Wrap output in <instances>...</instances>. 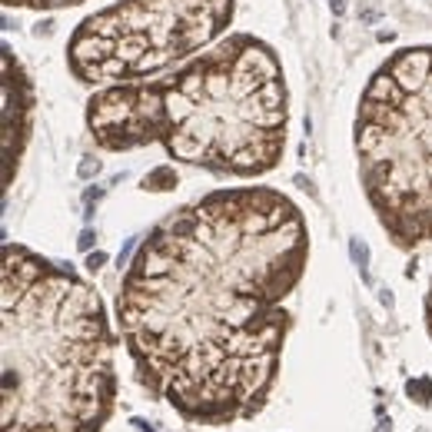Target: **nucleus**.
<instances>
[{"instance_id":"nucleus-3","label":"nucleus","mask_w":432,"mask_h":432,"mask_svg":"<svg viewBox=\"0 0 432 432\" xmlns=\"http://www.w3.org/2000/svg\"><path fill=\"white\" fill-rule=\"evenodd\" d=\"M156 143L220 176H263L286 147L289 100L273 47L236 34L156 80Z\"/></svg>"},{"instance_id":"nucleus-5","label":"nucleus","mask_w":432,"mask_h":432,"mask_svg":"<svg viewBox=\"0 0 432 432\" xmlns=\"http://www.w3.org/2000/svg\"><path fill=\"white\" fill-rule=\"evenodd\" d=\"M236 0H120L74 30L67 63L83 83H127L180 63L233 20Z\"/></svg>"},{"instance_id":"nucleus-16","label":"nucleus","mask_w":432,"mask_h":432,"mask_svg":"<svg viewBox=\"0 0 432 432\" xmlns=\"http://www.w3.org/2000/svg\"><path fill=\"white\" fill-rule=\"evenodd\" d=\"M426 329L432 336V286H429V296H426Z\"/></svg>"},{"instance_id":"nucleus-15","label":"nucleus","mask_w":432,"mask_h":432,"mask_svg":"<svg viewBox=\"0 0 432 432\" xmlns=\"http://www.w3.org/2000/svg\"><path fill=\"white\" fill-rule=\"evenodd\" d=\"M94 229H83V233H80V240H76V246H80V249H94Z\"/></svg>"},{"instance_id":"nucleus-17","label":"nucleus","mask_w":432,"mask_h":432,"mask_svg":"<svg viewBox=\"0 0 432 432\" xmlns=\"http://www.w3.org/2000/svg\"><path fill=\"white\" fill-rule=\"evenodd\" d=\"M329 7H333V14H342L346 10V0H329Z\"/></svg>"},{"instance_id":"nucleus-8","label":"nucleus","mask_w":432,"mask_h":432,"mask_svg":"<svg viewBox=\"0 0 432 432\" xmlns=\"http://www.w3.org/2000/svg\"><path fill=\"white\" fill-rule=\"evenodd\" d=\"M173 187H176V169L173 167H156L143 176V189H153V193H167Z\"/></svg>"},{"instance_id":"nucleus-2","label":"nucleus","mask_w":432,"mask_h":432,"mask_svg":"<svg viewBox=\"0 0 432 432\" xmlns=\"http://www.w3.org/2000/svg\"><path fill=\"white\" fill-rule=\"evenodd\" d=\"M0 280V432H100L116 399L103 300L14 243L3 246Z\"/></svg>"},{"instance_id":"nucleus-6","label":"nucleus","mask_w":432,"mask_h":432,"mask_svg":"<svg viewBox=\"0 0 432 432\" xmlns=\"http://www.w3.org/2000/svg\"><path fill=\"white\" fill-rule=\"evenodd\" d=\"M156 80H127L90 96L87 127L103 150H136L156 143Z\"/></svg>"},{"instance_id":"nucleus-9","label":"nucleus","mask_w":432,"mask_h":432,"mask_svg":"<svg viewBox=\"0 0 432 432\" xmlns=\"http://www.w3.org/2000/svg\"><path fill=\"white\" fill-rule=\"evenodd\" d=\"M7 7H30V10H56V7H74L83 0H3Z\"/></svg>"},{"instance_id":"nucleus-12","label":"nucleus","mask_w":432,"mask_h":432,"mask_svg":"<svg viewBox=\"0 0 432 432\" xmlns=\"http://www.w3.org/2000/svg\"><path fill=\"white\" fill-rule=\"evenodd\" d=\"M353 256H356V263H359V269H362V276H366V260H369V249L359 243V240H353Z\"/></svg>"},{"instance_id":"nucleus-14","label":"nucleus","mask_w":432,"mask_h":432,"mask_svg":"<svg viewBox=\"0 0 432 432\" xmlns=\"http://www.w3.org/2000/svg\"><path fill=\"white\" fill-rule=\"evenodd\" d=\"M133 249H136V236H133V240H127V243H123V249H120V256H116L120 269H123V266L130 263V253H133Z\"/></svg>"},{"instance_id":"nucleus-4","label":"nucleus","mask_w":432,"mask_h":432,"mask_svg":"<svg viewBox=\"0 0 432 432\" xmlns=\"http://www.w3.org/2000/svg\"><path fill=\"white\" fill-rule=\"evenodd\" d=\"M359 180L399 249L432 240V43L379 67L356 110Z\"/></svg>"},{"instance_id":"nucleus-1","label":"nucleus","mask_w":432,"mask_h":432,"mask_svg":"<svg viewBox=\"0 0 432 432\" xmlns=\"http://www.w3.org/2000/svg\"><path fill=\"white\" fill-rule=\"evenodd\" d=\"M306 256L302 213L269 187L220 189L163 220L116 296L140 382L189 422L256 415L280 373L286 300Z\"/></svg>"},{"instance_id":"nucleus-11","label":"nucleus","mask_w":432,"mask_h":432,"mask_svg":"<svg viewBox=\"0 0 432 432\" xmlns=\"http://www.w3.org/2000/svg\"><path fill=\"white\" fill-rule=\"evenodd\" d=\"M76 173H80V180H90V176H96V173H100V160H83V163L76 167Z\"/></svg>"},{"instance_id":"nucleus-13","label":"nucleus","mask_w":432,"mask_h":432,"mask_svg":"<svg viewBox=\"0 0 432 432\" xmlns=\"http://www.w3.org/2000/svg\"><path fill=\"white\" fill-rule=\"evenodd\" d=\"M107 260H110V256H107L103 249H96V253H90V256H87V269H90V273H96L100 266H107Z\"/></svg>"},{"instance_id":"nucleus-7","label":"nucleus","mask_w":432,"mask_h":432,"mask_svg":"<svg viewBox=\"0 0 432 432\" xmlns=\"http://www.w3.org/2000/svg\"><path fill=\"white\" fill-rule=\"evenodd\" d=\"M0 67H3V183H14L17 163L23 156L27 136H30V116H34V90L30 80L23 74L20 60L14 56V50L3 43L0 50Z\"/></svg>"},{"instance_id":"nucleus-10","label":"nucleus","mask_w":432,"mask_h":432,"mask_svg":"<svg viewBox=\"0 0 432 432\" xmlns=\"http://www.w3.org/2000/svg\"><path fill=\"white\" fill-rule=\"evenodd\" d=\"M406 393L413 395L419 406H429V399H432V379H409V382H406Z\"/></svg>"}]
</instances>
